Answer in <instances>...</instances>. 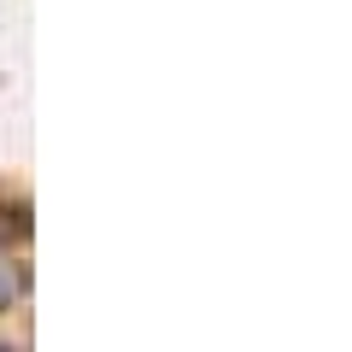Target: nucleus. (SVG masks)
<instances>
[{
  "label": "nucleus",
  "mask_w": 352,
  "mask_h": 352,
  "mask_svg": "<svg viewBox=\"0 0 352 352\" xmlns=\"http://www.w3.org/2000/svg\"><path fill=\"white\" fill-rule=\"evenodd\" d=\"M18 294H24V264H18L12 252H6V241H0V311H6Z\"/></svg>",
  "instance_id": "nucleus-1"
},
{
  "label": "nucleus",
  "mask_w": 352,
  "mask_h": 352,
  "mask_svg": "<svg viewBox=\"0 0 352 352\" xmlns=\"http://www.w3.org/2000/svg\"><path fill=\"white\" fill-rule=\"evenodd\" d=\"M0 352H12V346H6V340H0Z\"/></svg>",
  "instance_id": "nucleus-2"
}]
</instances>
